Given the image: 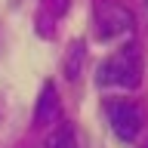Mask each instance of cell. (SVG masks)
I'll use <instances>...</instances> for the list:
<instances>
[{"mask_svg": "<svg viewBox=\"0 0 148 148\" xmlns=\"http://www.w3.org/2000/svg\"><path fill=\"white\" fill-rule=\"evenodd\" d=\"M105 117H108L111 133L120 139V142H136L142 127H145V111L136 99H127V96H114V99H105Z\"/></svg>", "mask_w": 148, "mask_h": 148, "instance_id": "obj_2", "label": "cell"}, {"mask_svg": "<svg viewBox=\"0 0 148 148\" xmlns=\"http://www.w3.org/2000/svg\"><path fill=\"white\" fill-rule=\"evenodd\" d=\"M59 114V102H56V90L53 86H43V96H40V108H37V123H46Z\"/></svg>", "mask_w": 148, "mask_h": 148, "instance_id": "obj_5", "label": "cell"}, {"mask_svg": "<svg viewBox=\"0 0 148 148\" xmlns=\"http://www.w3.org/2000/svg\"><path fill=\"white\" fill-rule=\"evenodd\" d=\"M145 6H148V0H145Z\"/></svg>", "mask_w": 148, "mask_h": 148, "instance_id": "obj_7", "label": "cell"}, {"mask_svg": "<svg viewBox=\"0 0 148 148\" xmlns=\"http://www.w3.org/2000/svg\"><path fill=\"white\" fill-rule=\"evenodd\" d=\"M139 83H142V53L133 43L111 53L96 71L99 90H136Z\"/></svg>", "mask_w": 148, "mask_h": 148, "instance_id": "obj_1", "label": "cell"}, {"mask_svg": "<svg viewBox=\"0 0 148 148\" xmlns=\"http://www.w3.org/2000/svg\"><path fill=\"white\" fill-rule=\"evenodd\" d=\"M49 148H77V139H74V130L68 127V123H62V127L56 130L53 136H49V142H46Z\"/></svg>", "mask_w": 148, "mask_h": 148, "instance_id": "obj_6", "label": "cell"}, {"mask_svg": "<svg viewBox=\"0 0 148 148\" xmlns=\"http://www.w3.org/2000/svg\"><path fill=\"white\" fill-rule=\"evenodd\" d=\"M65 9H68V0H43L40 16H37V22H40V31H46L49 18H53V28H56V22L65 16Z\"/></svg>", "mask_w": 148, "mask_h": 148, "instance_id": "obj_4", "label": "cell"}, {"mask_svg": "<svg viewBox=\"0 0 148 148\" xmlns=\"http://www.w3.org/2000/svg\"><path fill=\"white\" fill-rule=\"evenodd\" d=\"M133 31V12L117 3H99L96 6V37L99 40H117Z\"/></svg>", "mask_w": 148, "mask_h": 148, "instance_id": "obj_3", "label": "cell"}]
</instances>
